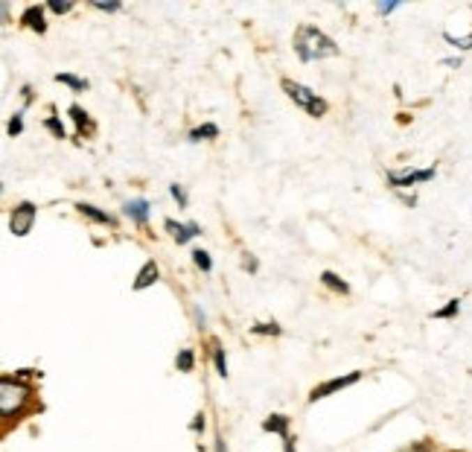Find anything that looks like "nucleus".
<instances>
[{
	"instance_id": "1",
	"label": "nucleus",
	"mask_w": 472,
	"mask_h": 452,
	"mask_svg": "<svg viewBox=\"0 0 472 452\" xmlns=\"http://www.w3.org/2000/svg\"><path fill=\"white\" fill-rule=\"evenodd\" d=\"M32 406V385L29 382H18L12 374L0 377V414H3L6 423H18L21 417L29 412Z\"/></svg>"
},
{
	"instance_id": "2",
	"label": "nucleus",
	"mask_w": 472,
	"mask_h": 452,
	"mask_svg": "<svg viewBox=\"0 0 472 452\" xmlns=\"http://www.w3.org/2000/svg\"><path fill=\"white\" fill-rule=\"evenodd\" d=\"M295 53H298L300 61H318V59L338 56V44L327 36V32H321L318 27L300 24L298 32H295Z\"/></svg>"
},
{
	"instance_id": "3",
	"label": "nucleus",
	"mask_w": 472,
	"mask_h": 452,
	"mask_svg": "<svg viewBox=\"0 0 472 452\" xmlns=\"http://www.w3.org/2000/svg\"><path fill=\"white\" fill-rule=\"evenodd\" d=\"M280 88L286 91V96H289L291 103L300 105V108L306 111L309 117H323V114H327V108H330L327 100H321V96H318L312 88H306V85L295 82V79H283Z\"/></svg>"
},
{
	"instance_id": "4",
	"label": "nucleus",
	"mask_w": 472,
	"mask_h": 452,
	"mask_svg": "<svg viewBox=\"0 0 472 452\" xmlns=\"http://www.w3.org/2000/svg\"><path fill=\"white\" fill-rule=\"evenodd\" d=\"M38 216V207L32 204V202H18L12 207V213H9V231L15 236H26L32 231V222H36Z\"/></svg>"
},
{
	"instance_id": "5",
	"label": "nucleus",
	"mask_w": 472,
	"mask_h": 452,
	"mask_svg": "<svg viewBox=\"0 0 472 452\" xmlns=\"http://www.w3.org/2000/svg\"><path fill=\"white\" fill-rule=\"evenodd\" d=\"M437 175V170L434 167H426V170H402V172H397V170H388V184L390 187H397V190H405V187H414V184H426V181H432Z\"/></svg>"
},
{
	"instance_id": "6",
	"label": "nucleus",
	"mask_w": 472,
	"mask_h": 452,
	"mask_svg": "<svg viewBox=\"0 0 472 452\" xmlns=\"http://www.w3.org/2000/svg\"><path fill=\"white\" fill-rule=\"evenodd\" d=\"M362 377H365L362 370H350V374H344V377H335V379H327L323 385H315V389L309 391V402H318V400L330 397V394H335V391H341V389H350V385H356Z\"/></svg>"
},
{
	"instance_id": "7",
	"label": "nucleus",
	"mask_w": 472,
	"mask_h": 452,
	"mask_svg": "<svg viewBox=\"0 0 472 452\" xmlns=\"http://www.w3.org/2000/svg\"><path fill=\"white\" fill-rule=\"evenodd\" d=\"M164 228L172 234V239L178 246H187L192 236H201V228L195 222H175V219H164Z\"/></svg>"
},
{
	"instance_id": "8",
	"label": "nucleus",
	"mask_w": 472,
	"mask_h": 452,
	"mask_svg": "<svg viewBox=\"0 0 472 452\" xmlns=\"http://www.w3.org/2000/svg\"><path fill=\"white\" fill-rule=\"evenodd\" d=\"M158 278H160V269H158V263H155V260H146V263L140 266V271H137V278H135L132 289H135V292H143V289L155 286V283H158Z\"/></svg>"
},
{
	"instance_id": "9",
	"label": "nucleus",
	"mask_w": 472,
	"mask_h": 452,
	"mask_svg": "<svg viewBox=\"0 0 472 452\" xmlns=\"http://www.w3.org/2000/svg\"><path fill=\"white\" fill-rule=\"evenodd\" d=\"M21 24L26 29H36V32H47V18H44V6L38 3H32L21 12Z\"/></svg>"
},
{
	"instance_id": "10",
	"label": "nucleus",
	"mask_w": 472,
	"mask_h": 452,
	"mask_svg": "<svg viewBox=\"0 0 472 452\" xmlns=\"http://www.w3.org/2000/svg\"><path fill=\"white\" fill-rule=\"evenodd\" d=\"M76 211L82 213V216H88L91 222H100V225H108V228H117V216H111V213H105V211H100L96 204H88V202H79L76 204Z\"/></svg>"
},
{
	"instance_id": "11",
	"label": "nucleus",
	"mask_w": 472,
	"mask_h": 452,
	"mask_svg": "<svg viewBox=\"0 0 472 452\" xmlns=\"http://www.w3.org/2000/svg\"><path fill=\"white\" fill-rule=\"evenodd\" d=\"M123 213L132 219L135 225H146V222H149V202H146V199L125 202V204H123Z\"/></svg>"
},
{
	"instance_id": "12",
	"label": "nucleus",
	"mask_w": 472,
	"mask_h": 452,
	"mask_svg": "<svg viewBox=\"0 0 472 452\" xmlns=\"http://www.w3.org/2000/svg\"><path fill=\"white\" fill-rule=\"evenodd\" d=\"M68 114H70V120L76 123V128H79V137H82V135H91L93 132V120H91V114H88V111L82 108V105H68Z\"/></svg>"
},
{
	"instance_id": "13",
	"label": "nucleus",
	"mask_w": 472,
	"mask_h": 452,
	"mask_svg": "<svg viewBox=\"0 0 472 452\" xmlns=\"http://www.w3.org/2000/svg\"><path fill=\"white\" fill-rule=\"evenodd\" d=\"M321 283L327 286V289H333V292H338V295H350V283L341 278V274L330 271V269H323V271H321Z\"/></svg>"
},
{
	"instance_id": "14",
	"label": "nucleus",
	"mask_w": 472,
	"mask_h": 452,
	"mask_svg": "<svg viewBox=\"0 0 472 452\" xmlns=\"http://www.w3.org/2000/svg\"><path fill=\"white\" fill-rule=\"evenodd\" d=\"M263 429L280 435V438L286 441V438H289V417H286V414H268L266 421H263Z\"/></svg>"
},
{
	"instance_id": "15",
	"label": "nucleus",
	"mask_w": 472,
	"mask_h": 452,
	"mask_svg": "<svg viewBox=\"0 0 472 452\" xmlns=\"http://www.w3.org/2000/svg\"><path fill=\"white\" fill-rule=\"evenodd\" d=\"M219 137V126L216 123H201L190 132V143H201V140H216Z\"/></svg>"
},
{
	"instance_id": "16",
	"label": "nucleus",
	"mask_w": 472,
	"mask_h": 452,
	"mask_svg": "<svg viewBox=\"0 0 472 452\" xmlns=\"http://www.w3.org/2000/svg\"><path fill=\"white\" fill-rule=\"evenodd\" d=\"M53 79H56L59 85H68L73 93H82V91H88V88H91L88 79H79V76H73V73H56Z\"/></svg>"
},
{
	"instance_id": "17",
	"label": "nucleus",
	"mask_w": 472,
	"mask_h": 452,
	"mask_svg": "<svg viewBox=\"0 0 472 452\" xmlns=\"http://www.w3.org/2000/svg\"><path fill=\"white\" fill-rule=\"evenodd\" d=\"M210 353H213V365H216V374L224 379L227 377V356H224V347L219 342H213V347H210Z\"/></svg>"
},
{
	"instance_id": "18",
	"label": "nucleus",
	"mask_w": 472,
	"mask_h": 452,
	"mask_svg": "<svg viewBox=\"0 0 472 452\" xmlns=\"http://www.w3.org/2000/svg\"><path fill=\"white\" fill-rule=\"evenodd\" d=\"M458 312H461V298H452L446 306H441V310H434V312H432V318L446 321V318H455Z\"/></svg>"
},
{
	"instance_id": "19",
	"label": "nucleus",
	"mask_w": 472,
	"mask_h": 452,
	"mask_svg": "<svg viewBox=\"0 0 472 452\" xmlns=\"http://www.w3.org/2000/svg\"><path fill=\"white\" fill-rule=\"evenodd\" d=\"M175 365H178V370H181V374H190V370L195 368V353H192L190 347L178 350V356H175Z\"/></svg>"
},
{
	"instance_id": "20",
	"label": "nucleus",
	"mask_w": 472,
	"mask_h": 452,
	"mask_svg": "<svg viewBox=\"0 0 472 452\" xmlns=\"http://www.w3.org/2000/svg\"><path fill=\"white\" fill-rule=\"evenodd\" d=\"M192 263L199 266L204 274H210V271H213V260H210V254H207L204 248H195V251H192Z\"/></svg>"
},
{
	"instance_id": "21",
	"label": "nucleus",
	"mask_w": 472,
	"mask_h": 452,
	"mask_svg": "<svg viewBox=\"0 0 472 452\" xmlns=\"http://www.w3.org/2000/svg\"><path fill=\"white\" fill-rule=\"evenodd\" d=\"M251 333H254V336H280L283 327L277 324V321H266V324H254Z\"/></svg>"
},
{
	"instance_id": "22",
	"label": "nucleus",
	"mask_w": 472,
	"mask_h": 452,
	"mask_svg": "<svg viewBox=\"0 0 472 452\" xmlns=\"http://www.w3.org/2000/svg\"><path fill=\"white\" fill-rule=\"evenodd\" d=\"M24 132V111H15V114L9 117V126H6V135L9 137H18Z\"/></svg>"
},
{
	"instance_id": "23",
	"label": "nucleus",
	"mask_w": 472,
	"mask_h": 452,
	"mask_svg": "<svg viewBox=\"0 0 472 452\" xmlns=\"http://www.w3.org/2000/svg\"><path fill=\"white\" fill-rule=\"evenodd\" d=\"M44 128H47V132H50L56 140H64V137H68V132H64V126H61L59 117H47V120H44Z\"/></svg>"
},
{
	"instance_id": "24",
	"label": "nucleus",
	"mask_w": 472,
	"mask_h": 452,
	"mask_svg": "<svg viewBox=\"0 0 472 452\" xmlns=\"http://www.w3.org/2000/svg\"><path fill=\"white\" fill-rule=\"evenodd\" d=\"M169 196L178 202V207H181V211H187V207H190V196H187V190H184L181 184H169Z\"/></svg>"
},
{
	"instance_id": "25",
	"label": "nucleus",
	"mask_w": 472,
	"mask_h": 452,
	"mask_svg": "<svg viewBox=\"0 0 472 452\" xmlns=\"http://www.w3.org/2000/svg\"><path fill=\"white\" fill-rule=\"evenodd\" d=\"M443 38H446L452 47H458V50H472V32H469V36H464V38H455L452 32H443Z\"/></svg>"
},
{
	"instance_id": "26",
	"label": "nucleus",
	"mask_w": 472,
	"mask_h": 452,
	"mask_svg": "<svg viewBox=\"0 0 472 452\" xmlns=\"http://www.w3.org/2000/svg\"><path fill=\"white\" fill-rule=\"evenodd\" d=\"M47 9L56 12V15H64V12L73 9V0H50V3H47Z\"/></svg>"
},
{
	"instance_id": "27",
	"label": "nucleus",
	"mask_w": 472,
	"mask_h": 452,
	"mask_svg": "<svg viewBox=\"0 0 472 452\" xmlns=\"http://www.w3.org/2000/svg\"><path fill=\"white\" fill-rule=\"evenodd\" d=\"M91 6H93V9H100V12H120V9H123V3H117V0H111V3H102V0H93Z\"/></svg>"
},
{
	"instance_id": "28",
	"label": "nucleus",
	"mask_w": 472,
	"mask_h": 452,
	"mask_svg": "<svg viewBox=\"0 0 472 452\" xmlns=\"http://www.w3.org/2000/svg\"><path fill=\"white\" fill-rule=\"evenodd\" d=\"M204 426H207V417H204V412H199L192 417V423H190V432H204Z\"/></svg>"
},
{
	"instance_id": "29",
	"label": "nucleus",
	"mask_w": 472,
	"mask_h": 452,
	"mask_svg": "<svg viewBox=\"0 0 472 452\" xmlns=\"http://www.w3.org/2000/svg\"><path fill=\"white\" fill-rule=\"evenodd\" d=\"M242 269H245V271H251V274H254V271L259 269V263H257V257H254V254H245V260H242Z\"/></svg>"
},
{
	"instance_id": "30",
	"label": "nucleus",
	"mask_w": 472,
	"mask_h": 452,
	"mask_svg": "<svg viewBox=\"0 0 472 452\" xmlns=\"http://www.w3.org/2000/svg\"><path fill=\"white\" fill-rule=\"evenodd\" d=\"M376 9H379V15H390V12H397V9H399V3H397V0H394V3H379Z\"/></svg>"
},
{
	"instance_id": "31",
	"label": "nucleus",
	"mask_w": 472,
	"mask_h": 452,
	"mask_svg": "<svg viewBox=\"0 0 472 452\" xmlns=\"http://www.w3.org/2000/svg\"><path fill=\"white\" fill-rule=\"evenodd\" d=\"M21 96H24V105H29V103H32V88H29V85H21Z\"/></svg>"
},
{
	"instance_id": "32",
	"label": "nucleus",
	"mask_w": 472,
	"mask_h": 452,
	"mask_svg": "<svg viewBox=\"0 0 472 452\" xmlns=\"http://www.w3.org/2000/svg\"><path fill=\"white\" fill-rule=\"evenodd\" d=\"M399 199H402L405 204H409V207H414V204H417V196H414V193H411V196H409V193H399Z\"/></svg>"
},
{
	"instance_id": "33",
	"label": "nucleus",
	"mask_w": 472,
	"mask_h": 452,
	"mask_svg": "<svg viewBox=\"0 0 472 452\" xmlns=\"http://www.w3.org/2000/svg\"><path fill=\"white\" fill-rule=\"evenodd\" d=\"M409 452H434V449H432V446H429L426 441H422V444H414V446H411Z\"/></svg>"
},
{
	"instance_id": "34",
	"label": "nucleus",
	"mask_w": 472,
	"mask_h": 452,
	"mask_svg": "<svg viewBox=\"0 0 472 452\" xmlns=\"http://www.w3.org/2000/svg\"><path fill=\"white\" fill-rule=\"evenodd\" d=\"M443 64H446V68H461L464 61H461L458 56H452V59H443Z\"/></svg>"
},
{
	"instance_id": "35",
	"label": "nucleus",
	"mask_w": 472,
	"mask_h": 452,
	"mask_svg": "<svg viewBox=\"0 0 472 452\" xmlns=\"http://www.w3.org/2000/svg\"><path fill=\"white\" fill-rule=\"evenodd\" d=\"M283 452H295V441L286 438V441H283Z\"/></svg>"
},
{
	"instance_id": "36",
	"label": "nucleus",
	"mask_w": 472,
	"mask_h": 452,
	"mask_svg": "<svg viewBox=\"0 0 472 452\" xmlns=\"http://www.w3.org/2000/svg\"><path fill=\"white\" fill-rule=\"evenodd\" d=\"M216 452H227V446H224V441H222V438L216 441Z\"/></svg>"
}]
</instances>
